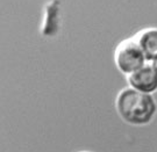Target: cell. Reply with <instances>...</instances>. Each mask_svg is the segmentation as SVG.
<instances>
[{
  "mask_svg": "<svg viewBox=\"0 0 157 152\" xmlns=\"http://www.w3.org/2000/svg\"><path fill=\"white\" fill-rule=\"evenodd\" d=\"M115 109L122 121L130 125L151 123L157 113V102L152 94L124 87L115 98Z\"/></svg>",
  "mask_w": 157,
  "mask_h": 152,
  "instance_id": "obj_1",
  "label": "cell"
},
{
  "mask_svg": "<svg viewBox=\"0 0 157 152\" xmlns=\"http://www.w3.org/2000/svg\"><path fill=\"white\" fill-rule=\"evenodd\" d=\"M148 61L134 37L121 41L114 50V64L126 77L144 66Z\"/></svg>",
  "mask_w": 157,
  "mask_h": 152,
  "instance_id": "obj_2",
  "label": "cell"
},
{
  "mask_svg": "<svg viewBox=\"0 0 157 152\" xmlns=\"http://www.w3.org/2000/svg\"><path fill=\"white\" fill-rule=\"evenodd\" d=\"M126 79L128 87L137 92L146 94H154L157 92V74L151 63L148 62L144 66L127 76Z\"/></svg>",
  "mask_w": 157,
  "mask_h": 152,
  "instance_id": "obj_3",
  "label": "cell"
},
{
  "mask_svg": "<svg viewBox=\"0 0 157 152\" xmlns=\"http://www.w3.org/2000/svg\"><path fill=\"white\" fill-rule=\"evenodd\" d=\"M135 41L146 55L147 61L151 63L157 57V28L148 27L141 29L134 36Z\"/></svg>",
  "mask_w": 157,
  "mask_h": 152,
  "instance_id": "obj_4",
  "label": "cell"
},
{
  "mask_svg": "<svg viewBox=\"0 0 157 152\" xmlns=\"http://www.w3.org/2000/svg\"><path fill=\"white\" fill-rule=\"evenodd\" d=\"M151 65H152V68H154V70H155V72H156V74H157V57L151 62Z\"/></svg>",
  "mask_w": 157,
  "mask_h": 152,
  "instance_id": "obj_5",
  "label": "cell"
},
{
  "mask_svg": "<svg viewBox=\"0 0 157 152\" xmlns=\"http://www.w3.org/2000/svg\"><path fill=\"white\" fill-rule=\"evenodd\" d=\"M79 152H93V151H79Z\"/></svg>",
  "mask_w": 157,
  "mask_h": 152,
  "instance_id": "obj_6",
  "label": "cell"
}]
</instances>
